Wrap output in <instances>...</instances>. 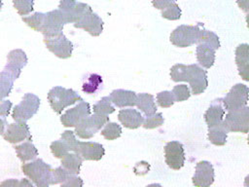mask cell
<instances>
[{"instance_id": "ac0fdd59", "label": "cell", "mask_w": 249, "mask_h": 187, "mask_svg": "<svg viewBox=\"0 0 249 187\" xmlns=\"http://www.w3.org/2000/svg\"><path fill=\"white\" fill-rule=\"evenodd\" d=\"M74 27L82 28L91 36H99L103 31V20L97 14L90 11L75 22Z\"/></svg>"}, {"instance_id": "5b68a950", "label": "cell", "mask_w": 249, "mask_h": 187, "mask_svg": "<svg viewBox=\"0 0 249 187\" xmlns=\"http://www.w3.org/2000/svg\"><path fill=\"white\" fill-rule=\"evenodd\" d=\"M200 22L196 25L182 24L176 27L170 34V42L179 48H187L196 43Z\"/></svg>"}, {"instance_id": "d4e9b609", "label": "cell", "mask_w": 249, "mask_h": 187, "mask_svg": "<svg viewBox=\"0 0 249 187\" xmlns=\"http://www.w3.org/2000/svg\"><path fill=\"white\" fill-rule=\"evenodd\" d=\"M83 158L76 153H68L61 159V167L71 175H77L83 163Z\"/></svg>"}, {"instance_id": "74e56055", "label": "cell", "mask_w": 249, "mask_h": 187, "mask_svg": "<svg viewBox=\"0 0 249 187\" xmlns=\"http://www.w3.org/2000/svg\"><path fill=\"white\" fill-rule=\"evenodd\" d=\"M157 102L161 108H168L174 104L175 99L171 92L163 91L157 94Z\"/></svg>"}, {"instance_id": "ab89813d", "label": "cell", "mask_w": 249, "mask_h": 187, "mask_svg": "<svg viewBox=\"0 0 249 187\" xmlns=\"http://www.w3.org/2000/svg\"><path fill=\"white\" fill-rule=\"evenodd\" d=\"M164 123V118L162 117L161 113H157L154 114L152 116L147 117L144 121H143V127L145 129L151 130V129H156L158 127H160L161 125H163Z\"/></svg>"}, {"instance_id": "83f0119b", "label": "cell", "mask_w": 249, "mask_h": 187, "mask_svg": "<svg viewBox=\"0 0 249 187\" xmlns=\"http://www.w3.org/2000/svg\"><path fill=\"white\" fill-rule=\"evenodd\" d=\"M102 85V77L99 74L91 73L88 75L83 83L82 91L88 94H95Z\"/></svg>"}, {"instance_id": "277c9868", "label": "cell", "mask_w": 249, "mask_h": 187, "mask_svg": "<svg viewBox=\"0 0 249 187\" xmlns=\"http://www.w3.org/2000/svg\"><path fill=\"white\" fill-rule=\"evenodd\" d=\"M40 98L31 93L23 95L20 103L15 106L12 112V117L16 122H26L31 119L40 107Z\"/></svg>"}, {"instance_id": "52a82bcc", "label": "cell", "mask_w": 249, "mask_h": 187, "mask_svg": "<svg viewBox=\"0 0 249 187\" xmlns=\"http://www.w3.org/2000/svg\"><path fill=\"white\" fill-rule=\"evenodd\" d=\"M249 89L244 84L234 85L224 98H222L223 106L228 111L236 110L247 106Z\"/></svg>"}, {"instance_id": "ffe728a7", "label": "cell", "mask_w": 249, "mask_h": 187, "mask_svg": "<svg viewBox=\"0 0 249 187\" xmlns=\"http://www.w3.org/2000/svg\"><path fill=\"white\" fill-rule=\"evenodd\" d=\"M235 62L239 75L244 81H249V45L240 44L235 49Z\"/></svg>"}, {"instance_id": "30bf717a", "label": "cell", "mask_w": 249, "mask_h": 187, "mask_svg": "<svg viewBox=\"0 0 249 187\" xmlns=\"http://www.w3.org/2000/svg\"><path fill=\"white\" fill-rule=\"evenodd\" d=\"M58 9L65 15L67 22H77L87 13L92 11L90 6L76 0H60Z\"/></svg>"}, {"instance_id": "f1b7e54d", "label": "cell", "mask_w": 249, "mask_h": 187, "mask_svg": "<svg viewBox=\"0 0 249 187\" xmlns=\"http://www.w3.org/2000/svg\"><path fill=\"white\" fill-rule=\"evenodd\" d=\"M15 78L7 71L3 70L0 72V101L7 97L14 86Z\"/></svg>"}, {"instance_id": "d590c367", "label": "cell", "mask_w": 249, "mask_h": 187, "mask_svg": "<svg viewBox=\"0 0 249 187\" xmlns=\"http://www.w3.org/2000/svg\"><path fill=\"white\" fill-rule=\"evenodd\" d=\"M13 4L20 16H26L34 9V0H13Z\"/></svg>"}, {"instance_id": "8fae6325", "label": "cell", "mask_w": 249, "mask_h": 187, "mask_svg": "<svg viewBox=\"0 0 249 187\" xmlns=\"http://www.w3.org/2000/svg\"><path fill=\"white\" fill-rule=\"evenodd\" d=\"M164 157L167 166L175 170L180 169L185 163V151L181 142L173 140L169 141L164 146Z\"/></svg>"}, {"instance_id": "3957f363", "label": "cell", "mask_w": 249, "mask_h": 187, "mask_svg": "<svg viewBox=\"0 0 249 187\" xmlns=\"http://www.w3.org/2000/svg\"><path fill=\"white\" fill-rule=\"evenodd\" d=\"M222 127L227 132L247 133L249 131V107L229 111L222 122Z\"/></svg>"}, {"instance_id": "b9f144b4", "label": "cell", "mask_w": 249, "mask_h": 187, "mask_svg": "<svg viewBox=\"0 0 249 187\" xmlns=\"http://www.w3.org/2000/svg\"><path fill=\"white\" fill-rule=\"evenodd\" d=\"M83 179L79 176L72 175L61 183L60 187H83Z\"/></svg>"}, {"instance_id": "7bdbcfd3", "label": "cell", "mask_w": 249, "mask_h": 187, "mask_svg": "<svg viewBox=\"0 0 249 187\" xmlns=\"http://www.w3.org/2000/svg\"><path fill=\"white\" fill-rule=\"evenodd\" d=\"M149 169H150V165L145 161L136 163V165L133 168V171L137 175H144L149 171Z\"/></svg>"}, {"instance_id": "6da1fadb", "label": "cell", "mask_w": 249, "mask_h": 187, "mask_svg": "<svg viewBox=\"0 0 249 187\" xmlns=\"http://www.w3.org/2000/svg\"><path fill=\"white\" fill-rule=\"evenodd\" d=\"M21 170L31 179L36 187H49L51 185L53 168L42 159H36L33 162L23 164Z\"/></svg>"}, {"instance_id": "603a6c76", "label": "cell", "mask_w": 249, "mask_h": 187, "mask_svg": "<svg viewBox=\"0 0 249 187\" xmlns=\"http://www.w3.org/2000/svg\"><path fill=\"white\" fill-rule=\"evenodd\" d=\"M196 59L202 67L210 68L215 62V50L207 45L198 44L196 47Z\"/></svg>"}, {"instance_id": "60d3db41", "label": "cell", "mask_w": 249, "mask_h": 187, "mask_svg": "<svg viewBox=\"0 0 249 187\" xmlns=\"http://www.w3.org/2000/svg\"><path fill=\"white\" fill-rule=\"evenodd\" d=\"M171 93L175 101H184L191 96V92L187 85H177L173 88Z\"/></svg>"}, {"instance_id": "ba28073f", "label": "cell", "mask_w": 249, "mask_h": 187, "mask_svg": "<svg viewBox=\"0 0 249 187\" xmlns=\"http://www.w3.org/2000/svg\"><path fill=\"white\" fill-rule=\"evenodd\" d=\"M68 23L65 15L59 10L55 9L45 14V20L41 32L45 38L53 37L62 32L64 24Z\"/></svg>"}, {"instance_id": "7c38bea8", "label": "cell", "mask_w": 249, "mask_h": 187, "mask_svg": "<svg viewBox=\"0 0 249 187\" xmlns=\"http://www.w3.org/2000/svg\"><path fill=\"white\" fill-rule=\"evenodd\" d=\"M188 66L189 70L187 82L190 84L192 94L196 95L200 94L206 90L208 86L207 72L197 64H190Z\"/></svg>"}, {"instance_id": "484cf974", "label": "cell", "mask_w": 249, "mask_h": 187, "mask_svg": "<svg viewBox=\"0 0 249 187\" xmlns=\"http://www.w3.org/2000/svg\"><path fill=\"white\" fill-rule=\"evenodd\" d=\"M197 44H204L215 51L220 48V40L217 34H215L213 31L207 30L203 28V25L200 24L199 30H198V35H197Z\"/></svg>"}, {"instance_id": "7402d4cb", "label": "cell", "mask_w": 249, "mask_h": 187, "mask_svg": "<svg viewBox=\"0 0 249 187\" xmlns=\"http://www.w3.org/2000/svg\"><path fill=\"white\" fill-rule=\"evenodd\" d=\"M118 119L122 125L127 129H137L139 128L144 121L141 113L136 109H122L119 111Z\"/></svg>"}, {"instance_id": "f546056e", "label": "cell", "mask_w": 249, "mask_h": 187, "mask_svg": "<svg viewBox=\"0 0 249 187\" xmlns=\"http://www.w3.org/2000/svg\"><path fill=\"white\" fill-rule=\"evenodd\" d=\"M227 131L221 126L208 129V139L216 146H223L227 141Z\"/></svg>"}, {"instance_id": "4dcf8cb0", "label": "cell", "mask_w": 249, "mask_h": 187, "mask_svg": "<svg viewBox=\"0 0 249 187\" xmlns=\"http://www.w3.org/2000/svg\"><path fill=\"white\" fill-rule=\"evenodd\" d=\"M93 112L94 114L108 116L115 112V107L113 106L109 96H103L99 101H97L93 105Z\"/></svg>"}, {"instance_id": "f35d334b", "label": "cell", "mask_w": 249, "mask_h": 187, "mask_svg": "<svg viewBox=\"0 0 249 187\" xmlns=\"http://www.w3.org/2000/svg\"><path fill=\"white\" fill-rule=\"evenodd\" d=\"M70 176H72V175L69 174L61 166L57 167L52 170L51 185H55V184H59V183L61 184Z\"/></svg>"}, {"instance_id": "f907efd6", "label": "cell", "mask_w": 249, "mask_h": 187, "mask_svg": "<svg viewBox=\"0 0 249 187\" xmlns=\"http://www.w3.org/2000/svg\"><path fill=\"white\" fill-rule=\"evenodd\" d=\"M146 187H162V186L160 184H159V183H152V184L147 185Z\"/></svg>"}, {"instance_id": "c3c4849f", "label": "cell", "mask_w": 249, "mask_h": 187, "mask_svg": "<svg viewBox=\"0 0 249 187\" xmlns=\"http://www.w3.org/2000/svg\"><path fill=\"white\" fill-rule=\"evenodd\" d=\"M18 187H34V185L29 181V179L22 178L19 180Z\"/></svg>"}, {"instance_id": "9a60e30c", "label": "cell", "mask_w": 249, "mask_h": 187, "mask_svg": "<svg viewBox=\"0 0 249 187\" xmlns=\"http://www.w3.org/2000/svg\"><path fill=\"white\" fill-rule=\"evenodd\" d=\"M3 138L10 143H18L25 139L31 141L32 136L26 122H16L8 125L3 132Z\"/></svg>"}, {"instance_id": "2e32d148", "label": "cell", "mask_w": 249, "mask_h": 187, "mask_svg": "<svg viewBox=\"0 0 249 187\" xmlns=\"http://www.w3.org/2000/svg\"><path fill=\"white\" fill-rule=\"evenodd\" d=\"M75 153L81 156L83 160L99 161L104 156L105 149L102 144L97 142L78 140Z\"/></svg>"}, {"instance_id": "1f68e13d", "label": "cell", "mask_w": 249, "mask_h": 187, "mask_svg": "<svg viewBox=\"0 0 249 187\" xmlns=\"http://www.w3.org/2000/svg\"><path fill=\"white\" fill-rule=\"evenodd\" d=\"M101 135L107 140H114L121 136L122 128L117 123L108 122L104 125V128L101 130Z\"/></svg>"}, {"instance_id": "8992f818", "label": "cell", "mask_w": 249, "mask_h": 187, "mask_svg": "<svg viewBox=\"0 0 249 187\" xmlns=\"http://www.w3.org/2000/svg\"><path fill=\"white\" fill-rule=\"evenodd\" d=\"M109 122V117L104 115H89L75 127V133L83 139L91 138L101 128Z\"/></svg>"}, {"instance_id": "4316f807", "label": "cell", "mask_w": 249, "mask_h": 187, "mask_svg": "<svg viewBox=\"0 0 249 187\" xmlns=\"http://www.w3.org/2000/svg\"><path fill=\"white\" fill-rule=\"evenodd\" d=\"M14 148L17 152L18 157L22 163L33 160L38 156V150L34 146V144H32L31 141H26L23 142L22 144L16 145Z\"/></svg>"}, {"instance_id": "7a4b0ae2", "label": "cell", "mask_w": 249, "mask_h": 187, "mask_svg": "<svg viewBox=\"0 0 249 187\" xmlns=\"http://www.w3.org/2000/svg\"><path fill=\"white\" fill-rule=\"evenodd\" d=\"M48 100L52 109L55 113L60 114L67 106H70L77 101H82L83 98L72 89L55 86L49 91Z\"/></svg>"}, {"instance_id": "ee69618b", "label": "cell", "mask_w": 249, "mask_h": 187, "mask_svg": "<svg viewBox=\"0 0 249 187\" xmlns=\"http://www.w3.org/2000/svg\"><path fill=\"white\" fill-rule=\"evenodd\" d=\"M12 101L10 100H1L0 101V116L4 118L7 117L10 113V109L12 108Z\"/></svg>"}, {"instance_id": "d6986e66", "label": "cell", "mask_w": 249, "mask_h": 187, "mask_svg": "<svg viewBox=\"0 0 249 187\" xmlns=\"http://www.w3.org/2000/svg\"><path fill=\"white\" fill-rule=\"evenodd\" d=\"M225 116V108L223 106L222 98L213 100L204 113V120L208 129L219 127L222 125Z\"/></svg>"}, {"instance_id": "9c48e42d", "label": "cell", "mask_w": 249, "mask_h": 187, "mask_svg": "<svg viewBox=\"0 0 249 187\" xmlns=\"http://www.w3.org/2000/svg\"><path fill=\"white\" fill-rule=\"evenodd\" d=\"M44 43L47 49L59 58L64 59L72 56L73 43L65 37L63 32L51 38H45Z\"/></svg>"}, {"instance_id": "e0dca14e", "label": "cell", "mask_w": 249, "mask_h": 187, "mask_svg": "<svg viewBox=\"0 0 249 187\" xmlns=\"http://www.w3.org/2000/svg\"><path fill=\"white\" fill-rule=\"evenodd\" d=\"M27 64L26 54L20 50L16 49L11 51L7 56V64L4 67V70L9 72L15 80L18 79L21 73V69Z\"/></svg>"}, {"instance_id": "cb8c5ba5", "label": "cell", "mask_w": 249, "mask_h": 187, "mask_svg": "<svg viewBox=\"0 0 249 187\" xmlns=\"http://www.w3.org/2000/svg\"><path fill=\"white\" fill-rule=\"evenodd\" d=\"M136 105L138 109H140L145 114L146 117L156 114L157 105L155 103L153 94H150L147 93L138 94L137 99H136Z\"/></svg>"}, {"instance_id": "816d5d0a", "label": "cell", "mask_w": 249, "mask_h": 187, "mask_svg": "<svg viewBox=\"0 0 249 187\" xmlns=\"http://www.w3.org/2000/svg\"><path fill=\"white\" fill-rule=\"evenodd\" d=\"M1 8H2V0H0V11H1Z\"/></svg>"}, {"instance_id": "d6a6232c", "label": "cell", "mask_w": 249, "mask_h": 187, "mask_svg": "<svg viewBox=\"0 0 249 187\" xmlns=\"http://www.w3.org/2000/svg\"><path fill=\"white\" fill-rule=\"evenodd\" d=\"M22 20L32 29L36 31H40L43 28L44 20H45V14L44 13H39L36 12L31 16L28 17H22Z\"/></svg>"}, {"instance_id": "681fc988", "label": "cell", "mask_w": 249, "mask_h": 187, "mask_svg": "<svg viewBox=\"0 0 249 187\" xmlns=\"http://www.w3.org/2000/svg\"><path fill=\"white\" fill-rule=\"evenodd\" d=\"M7 125V121L6 119H1L0 118V134H3V132L5 131V127Z\"/></svg>"}, {"instance_id": "4fadbf2b", "label": "cell", "mask_w": 249, "mask_h": 187, "mask_svg": "<svg viewBox=\"0 0 249 187\" xmlns=\"http://www.w3.org/2000/svg\"><path fill=\"white\" fill-rule=\"evenodd\" d=\"M89 115H90V106L88 102L82 100L75 107L62 114L60 121L64 127H76Z\"/></svg>"}, {"instance_id": "44dd1931", "label": "cell", "mask_w": 249, "mask_h": 187, "mask_svg": "<svg viewBox=\"0 0 249 187\" xmlns=\"http://www.w3.org/2000/svg\"><path fill=\"white\" fill-rule=\"evenodd\" d=\"M109 97L111 102L119 108H124L126 106L133 107L134 105H136L137 94L132 91L118 89V90H114L110 94Z\"/></svg>"}, {"instance_id": "e575fe53", "label": "cell", "mask_w": 249, "mask_h": 187, "mask_svg": "<svg viewBox=\"0 0 249 187\" xmlns=\"http://www.w3.org/2000/svg\"><path fill=\"white\" fill-rule=\"evenodd\" d=\"M50 148H51L53 155L55 158H59V159H62L66 154H68L70 152L67 144L61 138L58 140L53 141L51 143Z\"/></svg>"}, {"instance_id": "8d00e7d4", "label": "cell", "mask_w": 249, "mask_h": 187, "mask_svg": "<svg viewBox=\"0 0 249 187\" xmlns=\"http://www.w3.org/2000/svg\"><path fill=\"white\" fill-rule=\"evenodd\" d=\"M182 12L176 2L171 3L161 12V17L169 20H177L181 18Z\"/></svg>"}, {"instance_id": "f6af8a7d", "label": "cell", "mask_w": 249, "mask_h": 187, "mask_svg": "<svg viewBox=\"0 0 249 187\" xmlns=\"http://www.w3.org/2000/svg\"><path fill=\"white\" fill-rule=\"evenodd\" d=\"M176 0H152V4L155 8L159 10H164L171 3H174Z\"/></svg>"}, {"instance_id": "bcb514c9", "label": "cell", "mask_w": 249, "mask_h": 187, "mask_svg": "<svg viewBox=\"0 0 249 187\" xmlns=\"http://www.w3.org/2000/svg\"><path fill=\"white\" fill-rule=\"evenodd\" d=\"M19 180L18 179H7L0 183V187H18Z\"/></svg>"}, {"instance_id": "836d02e7", "label": "cell", "mask_w": 249, "mask_h": 187, "mask_svg": "<svg viewBox=\"0 0 249 187\" xmlns=\"http://www.w3.org/2000/svg\"><path fill=\"white\" fill-rule=\"evenodd\" d=\"M189 66L182 63H177L170 68V78L174 82H187Z\"/></svg>"}, {"instance_id": "5bb4252c", "label": "cell", "mask_w": 249, "mask_h": 187, "mask_svg": "<svg viewBox=\"0 0 249 187\" xmlns=\"http://www.w3.org/2000/svg\"><path fill=\"white\" fill-rule=\"evenodd\" d=\"M214 168L208 161H200L196 166V171L193 176V184L196 187H210L214 182Z\"/></svg>"}, {"instance_id": "7dc6e473", "label": "cell", "mask_w": 249, "mask_h": 187, "mask_svg": "<svg viewBox=\"0 0 249 187\" xmlns=\"http://www.w3.org/2000/svg\"><path fill=\"white\" fill-rule=\"evenodd\" d=\"M236 2H237L239 8L242 11H244L245 13L248 12V2H249V0H236Z\"/></svg>"}]
</instances>
